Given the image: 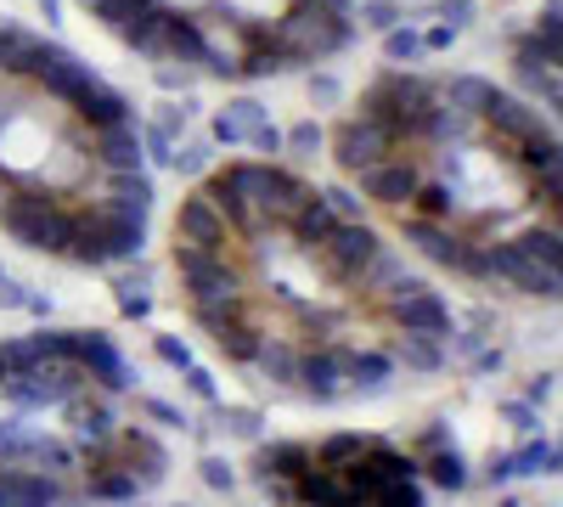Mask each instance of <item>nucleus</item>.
I'll list each match as a JSON object with an SVG mask.
<instances>
[{"mask_svg": "<svg viewBox=\"0 0 563 507\" xmlns=\"http://www.w3.org/2000/svg\"><path fill=\"white\" fill-rule=\"evenodd\" d=\"M254 480L276 507H422V485L384 440H299L254 456Z\"/></svg>", "mask_w": 563, "mask_h": 507, "instance_id": "6", "label": "nucleus"}, {"mask_svg": "<svg viewBox=\"0 0 563 507\" xmlns=\"http://www.w3.org/2000/svg\"><path fill=\"white\" fill-rule=\"evenodd\" d=\"M175 283L198 333L260 389L350 400L434 366L451 310L361 214L271 164L209 175L175 214Z\"/></svg>", "mask_w": 563, "mask_h": 507, "instance_id": "1", "label": "nucleus"}, {"mask_svg": "<svg viewBox=\"0 0 563 507\" xmlns=\"http://www.w3.org/2000/svg\"><path fill=\"white\" fill-rule=\"evenodd\" d=\"M344 180L467 283L558 294V135L474 74H378L333 130Z\"/></svg>", "mask_w": 563, "mask_h": 507, "instance_id": "2", "label": "nucleus"}, {"mask_svg": "<svg viewBox=\"0 0 563 507\" xmlns=\"http://www.w3.org/2000/svg\"><path fill=\"white\" fill-rule=\"evenodd\" d=\"M169 451L102 339L0 344V507H97L164 480Z\"/></svg>", "mask_w": 563, "mask_h": 507, "instance_id": "4", "label": "nucleus"}, {"mask_svg": "<svg viewBox=\"0 0 563 507\" xmlns=\"http://www.w3.org/2000/svg\"><path fill=\"white\" fill-rule=\"evenodd\" d=\"M147 209L124 97L63 45L0 29V232L29 254L113 265L141 249Z\"/></svg>", "mask_w": 563, "mask_h": 507, "instance_id": "3", "label": "nucleus"}, {"mask_svg": "<svg viewBox=\"0 0 563 507\" xmlns=\"http://www.w3.org/2000/svg\"><path fill=\"white\" fill-rule=\"evenodd\" d=\"M119 45L198 79H265L333 57L350 0H79Z\"/></svg>", "mask_w": 563, "mask_h": 507, "instance_id": "5", "label": "nucleus"}]
</instances>
